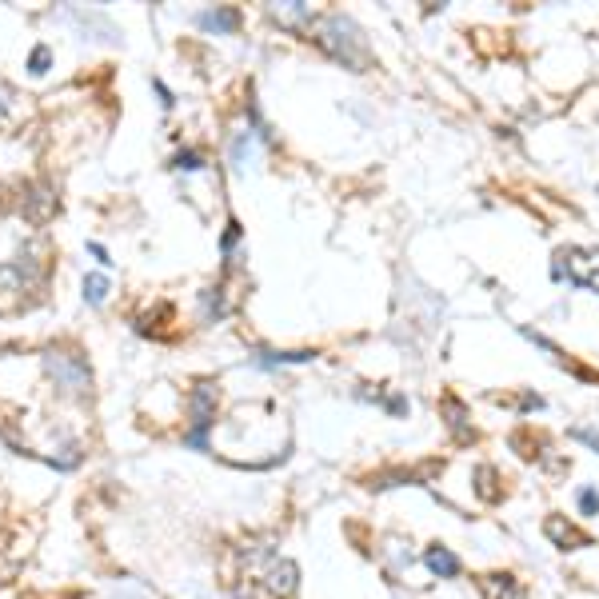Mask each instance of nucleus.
I'll return each mask as SVG.
<instances>
[{"label":"nucleus","mask_w":599,"mask_h":599,"mask_svg":"<svg viewBox=\"0 0 599 599\" xmlns=\"http://www.w3.org/2000/svg\"><path fill=\"white\" fill-rule=\"evenodd\" d=\"M559 260H564L567 276H571L575 284L599 292V248H571V252H564Z\"/></svg>","instance_id":"1"},{"label":"nucleus","mask_w":599,"mask_h":599,"mask_svg":"<svg viewBox=\"0 0 599 599\" xmlns=\"http://www.w3.org/2000/svg\"><path fill=\"white\" fill-rule=\"evenodd\" d=\"M212 388L204 384V388H196L192 396V432H188V444L192 448H204V432L212 428Z\"/></svg>","instance_id":"2"},{"label":"nucleus","mask_w":599,"mask_h":599,"mask_svg":"<svg viewBox=\"0 0 599 599\" xmlns=\"http://www.w3.org/2000/svg\"><path fill=\"white\" fill-rule=\"evenodd\" d=\"M423 559H428V567H432V575H439V580H455V575H459V567H464V564H459V555H455V551L439 548V543H432Z\"/></svg>","instance_id":"3"},{"label":"nucleus","mask_w":599,"mask_h":599,"mask_svg":"<svg viewBox=\"0 0 599 599\" xmlns=\"http://www.w3.org/2000/svg\"><path fill=\"white\" fill-rule=\"evenodd\" d=\"M484 596L487 599H523V587L516 575H484Z\"/></svg>","instance_id":"4"},{"label":"nucleus","mask_w":599,"mask_h":599,"mask_svg":"<svg viewBox=\"0 0 599 599\" xmlns=\"http://www.w3.org/2000/svg\"><path fill=\"white\" fill-rule=\"evenodd\" d=\"M548 535H551V539H555V543H559V548H587V535H583V532H575V528H571V523H564V519H559V516H551L548 519Z\"/></svg>","instance_id":"5"},{"label":"nucleus","mask_w":599,"mask_h":599,"mask_svg":"<svg viewBox=\"0 0 599 599\" xmlns=\"http://www.w3.org/2000/svg\"><path fill=\"white\" fill-rule=\"evenodd\" d=\"M200 24L212 28V33H232V28H236V12H232V8H224V12H204Z\"/></svg>","instance_id":"6"},{"label":"nucleus","mask_w":599,"mask_h":599,"mask_svg":"<svg viewBox=\"0 0 599 599\" xmlns=\"http://www.w3.org/2000/svg\"><path fill=\"white\" fill-rule=\"evenodd\" d=\"M104 296H108V280L104 276H84V300L88 304H104Z\"/></svg>","instance_id":"7"},{"label":"nucleus","mask_w":599,"mask_h":599,"mask_svg":"<svg viewBox=\"0 0 599 599\" xmlns=\"http://www.w3.org/2000/svg\"><path fill=\"white\" fill-rule=\"evenodd\" d=\"M260 364H308L316 352H260Z\"/></svg>","instance_id":"8"},{"label":"nucleus","mask_w":599,"mask_h":599,"mask_svg":"<svg viewBox=\"0 0 599 599\" xmlns=\"http://www.w3.org/2000/svg\"><path fill=\"white\" fill-rule=\"evenodd\" d=\"M580 512L583 516H599V491L596 487H583L580 491Z\"/></svg>","instance_id":"9"},{"label":"nucleus","mask_w":599,"mask_h":599,"mask_svg":"<svg viewBox=\"0 0 599 599\" xmlns=\"http://www.w3.org/2000/svg\"><path fill=\"white\" fill-rule=\"evenodd\" d=\"M176 168H180V172H200V168H204V160H200V152H180V156H176Z\"/></svg>","instance_id":"10"},{"label":"nucleus","mask_w":599,"mask_h":599,"mask_svg":"<svg viewBox=\"0 0 599 599\" xmlns=\"http://www.w3.org/2000/svg\"><path fill=\"white\" fill-rule=\"evenodd\" d=\"M28 68H33V76H44V72H49V49H44V44L33 49V65Z\"/></svg>","instance_id":"11"},{"label":"nucleus","mask_w":599,"mask_h":599,"mask_svg":"<svg viewBox=\"0 0 599 599\" xmlns=\"http://www.w3.org/2000/svg\"><path fill=\"white\" fill-rule=\"evenodd\" d=\"M444 407H448V412H452V420H448V423H452L455 432H459V436H464V432H468V428H464V412H459V404H455V400H448V404H444Z\"/></svg>","instance_id":"12"},{"label":"nucleus","mask_w":599,"mask_h":599,"mask_svg":"<svg viewBox=\"0 0 599 599\" xmlns=\"http://www.w3.org/2000/svg\"><path fill=\"white\" fill-rule=\"evenodd\" d=\"M236 236H240V224L232 220V224H228V232H224V256L232 252V244H236Z\"/></svg>","instance_id":"13"},{"label":"nucleus","mask_w":599,"mask_h":599,"mask_svg":"<svg viewBox=\"0 0 599 599\" xmlns=\"http://www.w3.org/2000/svg\"><path fill=\"white\" fill-rule=\"evenodd\" d=\"M88 252H92V256H96V264H104V268H108V264H112V260H108V252H104V248H100V244H88Z\"/></svg>","instance_id":"14"}]
</instances>
